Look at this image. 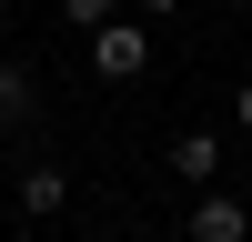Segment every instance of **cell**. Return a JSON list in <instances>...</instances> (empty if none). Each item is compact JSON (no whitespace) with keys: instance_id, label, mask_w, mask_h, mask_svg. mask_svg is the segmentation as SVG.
Segmentation results:
<instances>
[{"instance_id":"1","label":"cell","mask_w":252,"mask_h":242,"mask_svg":"<svg viewBox=\"0 0 252 242\" xmlns=\"http://www.w3.org/2000/svg\"><path fill=\"white\" fill-rule=\"evenodd\" d=\"M91 71H101V81H141V71H152V30H141L131 10H111V20L91 30Z\"/></svg>"},{"instance_id":"4","label":"cell","mask_w":252,"mask_h":242,"mask_svg":"<svg viewBox=\"0 0 252 242\" xmlns=\"http://www.w3.org/2000/svg\"><path fill=\"white\" fill-rule=\"evenodd\" d=\"M31 111H40V71L31 60H0V131H20Z\"/></svg>"},{"instance_id":"6","label":"cell","mask_w":252,"mask_h":242,"mask_svg":"<svg viewBox=\"0 0 252 242\" xmlns=\"http://www.w3.org/2000/svg\"><path fill=\"white\" fill-rule=\"evenodd\" d=\"M111 10H121V0H61V20H71V30H101Z\"/></svg>"},{"instance_id":"3","label":"cell","mask_w":252,"mask_h":242,"mask_svg":"<svg viewBox=\"0 0 252 242\" xmlns=\"http://www.w3.org/2000/svg\"><path fill=\"white\" fill-rule=\"evenodd\" d=\"M10 202H20V222H61L71 212V172H61V161H31V172L10 182Z\"/></svg>"},{"instance_id":"5","label":"cell","mask_w":252,"mask_h":242,"mask_svg":"<svg viewBox=\"0 0 252 242\" xmlns=\"http://www.w3.org/2000/svg\"><path fill=\"white\" fill-rule=\"evenodd\" d=\"M172 172L192 182V192H202V182H222V131H182V141H172Z\"/></svg>"},{"instance_id":"8","label":"cell","mask_w":252,"mask_h":242,"mask_svg":"<svg viewBox=\"0 0 252 242\" xmlns=\"http://www.w3.org/2000/svg\"><path fill=\"white\" fill-rule=\"evenodd\" d=\"M232 121H242V131H252V81H242V91H232Z\"/></svg>"},{"instance_id":"2","label":"cell","mask_w":252,"mask_h":242,"mask_svg":"<svg viewBox=\"0 0 252 242\" xmlns=\"http://www.w3.org/2000/svg\"><path fill=\"white\" fill-rule=\"evenodd\" d=\"M182 232H192V242H252V202H242V192H222V182H202Z\"/></svg>"},{"instance_id":"7","label":"cell","mask_w":252,"mask_h":242,"mask_svg":"<svg viewBox=\"0 0 252 242\" xmlns=\"http://www.w3.org/2000/svg\"><path fill=\"white\" fill-rule=\"evenodd\" d=\"M182 10V0H131V20H172Z\"/></svg>"}]
</instances>
